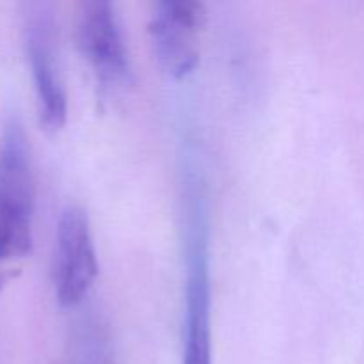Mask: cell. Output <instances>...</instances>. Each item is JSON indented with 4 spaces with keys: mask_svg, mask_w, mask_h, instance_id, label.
Instances as JSON below:
<instances>
[{
    "mask_svg": "<svg viewBox=\"0 0 364 364\" xmlns=\"http://www.w3.org/2000/svg\"><path fill=\"white\" fill-rule=\"evenodd\" d=\"M75 41L78 53L103 89L127 84L130 78V57L114 4L107 0L78 4Z\"/></svg>",
    "mask_w": 364,
    "mask_h": 364,
    "instance_id": "277c9868",
    "label": "cell"
},
{
    "mask_svg": "<svg viewBox=\"0 0 364 364\" xmlns=\"http://www.w3.org/2000/svg\"><path fill=\"white\" fill-rule=\"evenodd\" d=\"M201 203L188 213L185 238V318L181 364H213L208 230Z\"/></svg>",
    "mask_w": 364,
    "mask_h": 364,
    "instance_id": "7a4b0ae2",
    "label": "cell"
},
{
    "mask_svg": "<svg viewBox=\"0 0 364 364\" xmlns=\"http://www.w3.org/2000/svg\"><path fill=\"white\" fill-rule=\"evenodd\" d=\"M100 265L91 224L84 210L68 206L59 217L53 251V290L63 308H75L87 297Z\"/></svg>",
    "mask_w": 364,
    "mask_h": 364,
    "instance_id": "8992f818",
    "label": "cell"
},
{
    "mask_svg": "<svg viewBox=\"0 0 364 364\" xmlns=\"http://www.w3.org/2000/svg\"><path fill=\"white\" fill-rule=\"evenodd\" d=\"M34 201L27 134L18 117H9L0 139V290L32 252Z\"/></svg>",
    "mask_w": 364,
    "mask_h": 364,
    "instance_id": "6da1fadb",
    "label": "cell"
},
{
    "mask_svg": "<svg viewBox=\"0 0 364 364\" xmlns=\"http://www.w3.org/2000/svg\"><path fill=\"white\" fill-rule=\"evenodd\" d=\"M206 9L196 0H162L155 4L148 23L153 53L173 78L194 73L201 57Z\"/></svg>",
    "mask_w": 364,
    "mask_h": 364,
    "instance_id": "5b68a950",
    "label": "cell"
},
{
    "mask_svg": "<svg viewBox=\"0 0 364 364\" xmlns=\"http://www.w3.org/2000/svg\"><path fill=\"white\" fill-rule=\"evenodd\" d=\"M23 39L39 121L46 132L55 134L66 124L68 95L60 73L55 18L48 4H28L23 16Z\"/></svg>",
    "mask_w": 364,
    "mask_h": 364,
    "instance_id": "3957f363",
    "label": "cell"
}]
</instances>
